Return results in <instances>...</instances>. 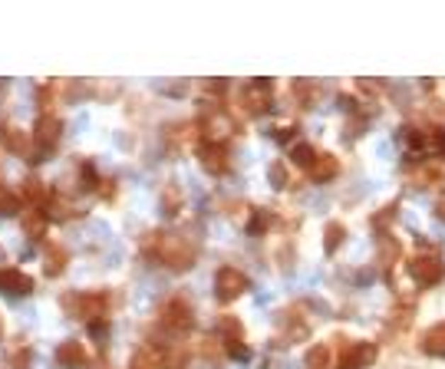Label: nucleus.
Instances as JSON below:
<instances>
[{
    "mask_svg": "<svg viewBox=\"0 0 445 369\" xmlns=\"http://www.w3.org/2000/svg\"><path fill=\"white\" fill-rule=\"evenodd\" d=\"M235 119L225 113V109H211V115H205V123H201V135H205V142L211 145H225L231 135H235Z\"/></svg>",
    "mask_w": 445,
    "mask_h": 369,
    "instance_id": "nucleus-3",
    "label": "nucleus"
},
{
    "mask_svg": "<svg viewBox=\"0 0 445 369\" xmlns=\"http://www.w3.org/2000/svg\"><path fill=\"white\" fill-rule=\"evenodd\" d=\"M439 218H442V221H445V205H439Z\"/></svg>",
    "mask_w": 445,
    "mask_h": 369,
    "instance_id": "nucleus-34",
    "label": "nucleus"
},
{
    "mask_svg": "<svg viewBox=\"0 0 445 369\" xmlns=\"http://www.w3.org/2000/svg\"><path fill=\"white\" fill-rule=\"evenodd\" d=\"M57 363L60 366H67V369H79V366H86V353H83V346L79 343H63L57 350Z\"/></svg>",
    "mask_w": 445,
    "mask_h": 369,
    "instance_id": "nucleus-13",
    "label": "nucleus"
},
{
    "mask_svg": "<svg viewBox=\"0 0 445 369\" xmlns=\"http://www.w3.org/2000/svg\"><path fill=\"white\" fill-rule=\"evenodd\" d=\"M0 290H4V294H13V297H23L33 290V280H30L23 271H17V267H4V271H0Z\"/></svg>",
    "mask_w": 445,
    "mask_h": 369,
    "instance_id": "nucleus-10",
    "label": "nucleus"
},
{
    "mask_svg": "<svg viewBox=\"0 0 445 369\" xmlns=\"http://www.w3.org/2000/svg\"><path fill=\"white\" fill-rule=\"evenodd\" d=\"M340 109H343V113H353V99H350V96H340Z\"/></svg>",
    "mask_w": 445,
    "mask_h": 369,
    "instance_id": "nucleus-33",
    "label": "nucleus"
},
{
    "mask_svg": "<svg viewBox=\"0 0 445 369\" xmlns=\"http://www.w3.org/2000/svg\"><path fill=\"white\" fill-rule=\"evenodd\" d=\"M409 277L416 280L419 287H436L445 277V264L439 254H419L409 261Z\"/></svg>",
    "mask_w": 445,
    "mask_h": 369,
    "instance_id": "nucleus-2",
    "label": "nucleus"
},
{
    "mask_svg": "<svg viewBox=\"0 0 445 369\" xmlns=\"http://www.w3.org/2000/svg\"><path fill=\"white\" fill-rule=\"evenodd\" d=\"M313 159H317V152H313L310 145H294V152H291V161L300 165V169H310Z\"/></svg>",
    "mask_w": 445,
    "mask_h": 369,
    "instance_id": "nucleus-24",
    "label": "nucleus"
},
{
    "mask_svg": "<svg viewBox=\"0 0 445 369\" xmlns=\"http://www.w3.org/2000/svg\"><path fill=\"white\" fill-rule=\"evenodd\" d=\"M208 93H215V96H221L227 89V79H208V86H205Z\"/></svg>",
    "mask_w": 445,
    "mask_h": 369,
    "instance_id": "nucleus-31",
    "label": "nucleus"
},
{
    "mask_svg": "<svg viewBox=\"0 0 445 369\" xmlns=\"http://www.w3.org/2000/svg\"><path fill=\"white\" fill-rule=\"evenodd\" d=\"M191 323H195V313H191V307L181 297H171L165 307H162V327L171 333H185L191 330Z\"/></svg>",
    "mask_w": 445,
    "mask_h": 369,
    "instance_id": "nucleus-4",
    "label": "nucleus"
},
{
    "mask_svg": "<svg viewBox=\"0 0 445 369\" xmlns=\"http://www.w3.org/2000/svg\"><path fill=\"white\" fill-rule=\"evenodd\" d=\"M4 145H7L10 152H17V155H27L30 152V139L20 132V129H10V132L4 135Z\"/></svg>",
    "mask_w": 445,
    "mask_h": 369,
    "instance_id": "nucleus-22",
    "label": "nucleus"
},
{
    "mask_svg": "<svg viewBox=\"0 0 445 369\" xmlns=\"http://www.w3.org/2000/svg\"><path fill=\"white\" fill-rule=\"evenodd\" d=\"M419 346H422V353H429V356H445V323L429 327V330L422 333Z\"/></svg>",
    "mask_w": 445,
    "mask_h": 369,
    "instance_id": "nucleus-12",
    "label": "nucleus"
},
{
    "mask_svg": "<svg viewBox=\"0 0 445 369\" xmlns=\"http://www.w3.org/2000/svg\"><path fill=\"white\" fill-rule=\"evenodd\" d=\"M47 225H50V218L43 215V211H30L27 221H23V231H27V237H33V241H43Z\"/></svg>",
    "mask_w": 445,
    "mask_h": 369,
    "instance_id": "nucleus-16",
    "label": "nucleus"
},
{
    "mask_svg": "<svg viewBox=\"0 0 445 369\" xmlns=\"http://www.w3.org/2000/svg\"><path fill=\"white\" fill-rule=\"evenodd\" d=\"M0 215H20V198L7 188H0Z\"/></svg>",
    "mask_w": 445,
    "mask_h": 369,
    "instance_id": "nucleus-27",
    "label": "nucleus"
},
{
    "mask_svg": "<svg viewBox=\"0 0 445 369\" xmlns=\"http://www.w3.org/2000/svg\"><path fill=\"white\" fill-rule=\"evenodd\" d=\"M271 221H274V215L264 208H257L254 215H251V221H247V234H264L267 227H271Z\"/></svg>",
    "mask_w": 445,
    "mask_h": 369,
    "instance_id": "nucleus-20",
    "label": "nucleus"
},
{
    "mask_svg": "<svg viewBox=\"0 0 445 369\" xmlns=\"http://www.w3.org/2000/svg\"><path fill=\"white\" fill-rule=\"evenodd\" d=\"M307 171H310L313 181H330L333 175L340 171V165H337V159H333V155H317V159H313V165Z\"/></svg>",
    "mask_w": 445,
    "mask_h": 369,
    "instance_id": "nucleus-14",
    "label": "nucleus"
},
{
    "mask_svg": "<svg viewBox=\"0 0 445 369\" xmlns=\"http://www.w3.org/2000/svg\"><path fill=\"white\" fill-rule=\"evenodd\" d=\"M106 310H109V294H103V290L76 297V317H79V320L99 323V320H106Z\"/></svg>",
    "mask_w": 445,
    "mask_h": 369,
    "instance_id": "nucleus-6",
    "label": "nucleus"
},
{
    "mask_svg": "<svg viewBox=\"0 0 445 369\" xmlns=\"http://www.w3.org/2000/svg\"><path fill=\"white\" fill-rule=\"evenodd\" d=\"M63 264H67V251H63V247H53L47 254V274L57 277L60 271H63Z\"/></svg>",
    "mask_w": 445,
    "mask_h": 369,
    "instance_id": "nucleus-25",
    "label": "nucleus"
},
{
    "mask_svg": "<svg viewBox=\"0 0 445 369\" xmlns=\"http://www.w3.org/2000/svg\"><path fill=\"white\" fill-rule=\"evenodd\" d=\"M162 208L169 211V215H179V211H181V191H179V185H165V191H162Z\"/></svg>",
    "mask_w": 445,
    "mask_h": 369,
    "instance_id": "nucleus-21",
    "label": "nucleus"
},
{
    "mask_svg": "<svg viewBox=\"0 0 445 369\" xmlns=\"http://www.w3.org/2000/svg\"><path fill=\"white\" fill-rule=\"evenodd\" d=\"M373 360H376V346H373V343H353L340 366L343 369H363V366H370Z\"/></svg>",
    "mask_w": 445,
    "mask_h": 369,
    "instance_id": "nucleus-11",
    "label": "nucleus"
},
{
    "mask_svg": "<svg viewBox=\"0 0 445 369\" xmlns=\"http://www.w3.org/2000/svg\"><path fill=\"white\" fill-rule=\"evenodd\" d=\"M241 103L247 113H271V79H251L241 89Z\"/></svg>",
    "mask_w": 445,
    "mask_h": 369,
    "instance_id": "nucleus-7",
    "label": "nucleus"
},
{
    "mask_svg": "<svg viewBox=\"0 0 445 369\" xmlns=\"http://www.w3.org/2000/svg\"><path fill=\"white\" fill-rule=\"evenodd\" d=\"M142 251L149 261H159V264L171 267V271H188L191 264H195V247L185 241V237L179 234H159V231H152V234H145L142 241Z\"/></svg>",
    "mask_w": 445,
    "mask_h": 369,
    "instance_id": "nucleus-1",
    "label": "nucleus"
},
{
    "mask_svg": "<svg viewBox=\"0 0 445 369\" xmlns=\"http://www.w3.org/2000/svg\"><path fill=\"white\" fill-rule=\"evenodd\" d=\"M343 237H347V227L340 221H330V225L323 227V251L327 254H337V247L343 244Z\"/></svg>",
    "mask_w": 445,
    "mask_h": 369,
    "instance_id": "nucleus-15",
    "label": "nucleus"
},
{
    "mask_svg": "<svg viewBox=\"0 0 445 369\" xmlns=\"http://www.w3.org/2000/svg\"><path fill=\"white\" fill-rule=\"evenodd\" d=\"M294 135H297V129H294V125H291V129H281V132H277V139H281V142H291Z\"/></svg>",
    "mask_w": 445,
    "mask_h": 369,
    "instance_id": "nucleus-32",
    "label": "nucleus"
},
{
    "mask_svg": "<svg viewBox=\"0 0 445 369\" xmlns=\"http://www.w3.org/2000/svg\"><path fill=\"white\" fill-rule=\"evenodd\" d=\"M198 159H201V165H205V171H211V175H225V171L231 169V161H227V149H225V145L201 142V145H198Z\"/></svg>",
    "mask_w": 445,
    "mask_h": 369,
    "instance_id": "nucleus-9",
    "label": "nucleus"
},
{
    "mask_svg": "<svg viewBox=\"0 0 445 369\" xmlns=\"http://www.w3.org/2000/svg\"><path fill=\"white\" fill-rule=\"evenodd\" d=\"M393 257H399V244H383V254H379V264H389Z\"/></svg>",
    "mask_w": 445,
    "mask_h": 369,
    "instance_id": "nucleus-30",
    "label": "nucleus"
},
{
    "mask_svg": "<svg viewBox=\"0 0 445 369\" xmlns=\"http://www.w3.org/2000/svg\"><path fill=\"white\" fill-rule=\"evenodd\" d=\"M218 333L225 336V343L241 340V323H237V317H221V320H218Z\"/></svg>",
    "mask_w": 445,
    "mask_h": 369,
    "instance_id": "nucleus-23",
    "label": "nucleus"
},
{
    "mask_svg": "<svg viewBox=\"0 0 445 369\" xmlns=\"http://www.w3.org/2000/svg\"><path fill=\"white\" fill-rule=\"evenodd\" d=\"M227 356H231V360H247V356H251V350H247L241 340H235V343H227Z\"/></svg>",
    "mask_w": 445,
    "mask_h": 369,
    "instance_id": "nucleus-29",
    "label": "nucleus"
},
{
    "mask_svg": "<svg viewBox=\"0 0 445 369\" xmlns=\"http://www.w3.org/2000/svg\"><path fill=\"white\" fill-rule=\"evenodd\" d=\"M23 198L33 201V205H47V201L53 198V191H47V185H43V181L30 178V181H23Z\"/></svg>",
    "mask_w": 445,
    "mask_h": 369,
    "instance_id": "nucleus-17",
    "label": "nucleus"
},
{
    "mask_svg": "<svg viewBox=\"0 0 445 369\" xmlns=\"http://www.w3.org/2000/svg\"><path fill=\"white\" fill-rule=\"evenodd\" d=\"M327 363H330V350H327V346H313V350L307 353V366L310 369H327Z\"/></svg>",
    "mask_w": 445,
    "mask_h": 369,
    "instance_id": "nucleus-26",
    "label": "nucleus"
},
{
    "mask_svg": "<svg viewBox=\"0 0 445 369\" xmlns=\"http://www.w3.org/2000/svg\"><path fill=\"white\" fill-rule=\"evenodd\" d=\"M60 132H63V125H60V119L53 113H40V119H37V125H33V139H37V145L43 152H50L53 145L60 142Z\"/></svg>",
    "mask_w": 445,
    "mask_h": 369,
    "instance_id": "nucleus-8",
    "label": "nucleus"
},
{
    "mask_svg": "<svg viewBox=\"0 0 445 369\" xmlns=\"http://www.w3.org/2000/svg\"><path fill=\"white\" fill-rule=\"evenodd\" d=\"M247 290V277L237 271V267H221L218 277H215V294L221 303H231Z\"/></svg>",
    "mask_w": 445,
    "mask_h": 369,
    "instance_id": "nucleus-5",
    "label": "nucleus"
},
{
    "mask_svg": "<svg viewBox=\"0 0 445 369\" xmlns=\"http://www.w3.org/2000/svg\"><path fill=\"white\" fill-rule=\"evenodd\" d=\"M426 155H445V129L442 125H432L426 132Z\"/></svg>",
    "mask_w": 445,
    "mask_h": 369,
    "instance_id": "nucleus-18",
    "label": "nucleus"
},
{
    "mask_svg": "<svg viewBox=\"0 0 445 369\" xmlns=\"http://www.w3.org/2000/svg\"><path fill=\"white\" fill-rule=\"evenodd\" d=\"M47 211H50L47 218H57V221H67V218H73V215H76L73 205H69V201H63L60 195H53V198L47 201Z\"/></svg>",
    "mask_w": 445,
    "mask_h": 369,
    "instance_id": "nucleus-19",
    "label": "nucleus"
},
{
    "mask_svg": "<svg viewBox=\"0 0 445 369\" xmlns=\"http://www.w3.org/2000/svg\"><path fill=\"white\" fill-rule=\"evenodd\" d=\"M267 175H271V181H274V188H287L284 161H274V165H271V171H267Z\"/></svg>",
    "mask_w": 445,
    "mask_h": 369,
    "instance_id": "nucleus-28",
    "label": "nucleus"
}]
</instances>
